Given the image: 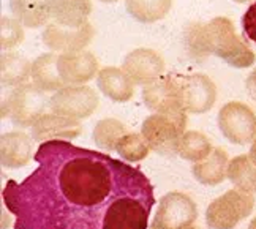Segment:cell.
Returning a JSON list of instances; mask_svg holds the SVG:
<instances>
[{
	"instance_id": "16",
	"label": "cell",
	"mask_w": 256,
	"mask_h": 229,
	"mask_svg": "<svg viewBox=\"0 0 256 229\" xmlns=\"http://www.w3.org/2000/svg\"><path fill=\"white\" fill-rule=\"evenodd\" d=\"M96 87L106 98L116 103H126L134 95V82L122 68L104 66L96 74Z\"/></svg>"
},
{
	"instance_id": "14",
	"label": "cell",
	"mask_w": 256,
	"mask_h": 229,
	"mask_svg": "<svg viewBox=\"0 0 256 229\" xmlns=\"http://www.w3.org/2000/svg\"><path fill=\"white\" fill-rule=\"evenodd\" d=\"M82 133L80 120L58 116L56 112L43 114L30 128V136L36 142L54 141V139H74Z\"/></svg>"
},
{
	"instance_id": "11",
	"label": "cell",
	"mask_w": 256,
	"mask_h": 229,
	"mask_svg": "<svg viewBox=\"0 0 256 229\" xmlns=\"http://www.w3.org/2000/svg\"><path fill=\"white\" fill-rule=\"evenodd\" d=\"M122 70L132 78L134 86L144 87L162 78L164 72V60L154 49L138 48L125 56Z\"/></svg>"
},
{
	"instance_id": "23",
	"label": "cell",
	"mask_w": 256,
	"mask_h": 229,
	"mask_svg": "<svg viewBox=\"0 0 256 229\" xmlns=\"http://www.w3.org/2000/svg\"><path fill=\"white\" fill-rule=\"evenodd\" d=\"M228 180L238 190L254 193L256 192V164L248 155L234 156L228 164Z\"/></svg>"
},
{
	"instance_id": "12",
	"label": "cell",
	"mask_w": 256,
	"mask_h": 229,
	"mask_svg": "<svg viewBox=\"0 0 256 229\" xmlns=\"http://www.w3.org/2000/svg\"><path fill=\"white\" fill-rule=\"evenodd\" d=\"M184 109L188 114H204L216 102V86L208 74L196 73L182 78Z\"/></svg>"
},
{
	"instance_id": "26",
	"label": "cell",
	"mask_w": 256,
	"mask_h": 229,
	"mask_svg": "<svg viewBox=\"0 0 256 229\" xmlns=\"http://www.w3.org/2000/svg\"><path fill=\"white\" fill-rule=\"evenodd\" d=\"M116 152L126 163H138L147 158V155L150 152V147L146 142L141 133L130 132L120 138V141L116 146Z\"/></svg>"
},
{
	"instance_id": "21",
	"label": "cell",
	"mask_w": 256,
	"mask_h": 229,
	"mask_svg": "<svg viewBox=\"0 0 256 229\" xmlns=\"http://www.w3.org/2000/svg\"><path fill=\"white\" fill-rule=\"evenodd\" d=\"M32 78V62L13 51H4L0 56V81L2 87H18Z\"/></svg>"
},
{
	"instance_id": "19",
	"label": "cell",
	"mask_w": 256,
	"mask_h": 229,
	"mask_svg": "<svg viewBox=\"0 0 256 229\" xmlns=\"http://www.w3.org/2000/svg\"><path fill=\"white\" fill-rule=\"evenodd\" d=\"M10 12L26 28L46 27L51 19L49 0H10Z\"/></svg>"
},
{
	"instance_id": "4",
	"label": "cell",
	"mask_w": 256,
	"mask_h": 229,
	"mask_svg": "<svg viewBox=\"0 0 256 229\" xmlns=\"http://www.w3.org/2000/svg\"><path fill=\"white\" fill-rule=\"evenodd\" d=\"M186 126V112L147 116L141 125V134L149 144L150 150L171 156L177 155V147Z\"/></svg>"
},
{
	"instance_id": "1",
	"label": "cell",
	"mask_w": 256,
	"mask_h": 229,
	"mask_svg": "<svg viewBox=\"0 0 256 229\" xmlns=\"http://www.w3.org/2000/svg\"><path fill=\"white\" fill-rule=\"evenodd\" d=\"M34 160L2 193L14 229H147L155 193L138 168L68 139L42 142Z\"/></svg>"
},
{
	"instance_id": "35",
	"label": "cell",
	"mask_w": 256,
	"mask_h": 229,
	"mask_svg": "<svg viewBox=\"0 0 256 229\" xmlns=\"http://www.w3.org/2000/svg\"><path fill=\"white\" fill-rule=\"evenodd\" d=\"M149 229H160V228H155V226H150Z\"/></svg>"
},
{
	"instance_id": "2",
	"label": "cell",
	"mask_w": 256,
	"mask_h": 229,
	"mask_svg": "<svg viewBox=\"0 0 256 229\" xmlns=\"http://www.w3.org/2000/svg\"><path fill=\"white\" fill-rule=\"evenodd\" d=\"M184 44L196 60L216 56L232 68H248L256 60L252 48L238 35L226 16H216L209 22H190L184 30Z\"/></svg>"
},
{
	"instance_id": "25",
	"label": "cell",
	"mask_w": 256,
	"mask_h": 229,
	"mask_svg": "<svg viewBox=\"0 0 256 229\" xmlns=\"http://www.w3.org/2000/svg\"><path fill=\"white\" fill-rule=\"evenodd\" d=\"M126 133L130 132H128L125 124H122L114 117H110V118H102V120H98L95 124L92 139L98 148H102L104 152H112L116 150V146L120 141V138L125 136Z\"/></svg>"
},
{
	"instance_id": "29",
	"label": "cell",
	"mask_w": 256,
	"mask_h": 229,
	"mask_svg": "<svg viewBox=\"0 0 256 229\" xmlns=\"http://www.w3.org/2000/svg\"><path fill=\"white\" fill-rule=\"evenodd\" d=\"M245 87H247L248 95L256 102V68L248 74L247 81H245Z\"/></svg>"
},
{
	"instance_id": "31",
	"label": "cell",
	"mask_w": 256,
	"mask_h": 229,
	"mask_svg": "<svg viewBox=\"0 0 256 229\" xmlns=\"http://www.w3.org/2000/svg\"><path fill=\"white\" fill-rule=\"evenodd\" d=\"M248 229H256V216H254L253 220L250 222V224H248Z\"/></svg>"
},
{
	"instance_id": "6",
	"label": "cell",
	"mask_w": 256,
	"mask_h": 229,
	"mask_svg": "<svg viewBox=\"0 0 256 229\" xmlns=\"http://www.w3.org/2000/svg\"><path fill=\"white\" fill-rule=\"evenodd\" d=\"M100 104V98L95 88L90 86H65L52 94L49 100L51 112L65 116L74 120L88 118Z\"/></svg>"
},
{
	"instance_id": "30",
	"label": "cell",
	"mask_w": 256,
	"mask_h": 229,
	"mask_svg": "<svg viewBox=\"0 0 256 229\" xmlns=\"http://www.w3.org/2000/svg\"><path fill=\"white\" fill-rule=\"evenodd\" d=\"M248 156H250V160L256 164V138H254V141L252 142V147H250V154H248Z\"/></svg>"
},
{
	"instance_id": "33",
	"label": "cell",
	"mask_w": 256,
	"mask_h": 229,
	"mask_svg": "<svg viewBox=\"0 0 256 229\" xmlns=\"http://www.w3.org/2000/svg\"><path fill=\"white\" fill-rule=\"evenodd\" d=\"M234 2H238V4H247V2H252V0H234Z\"/></svg>"
},
{
	"instance_id": "15",
	"label": "cell",
	"mask_w": 256,
	"mask_h": 229,
	"mask_svg": "<svg viewBox=\"0 0 256 229\" xmlns=\"http://www.w3.org/2000/svg\"><path fill=\"white\" fill-rule=\"evenodd\" d=\"M32 136L22 130L4 133L0 138V163L4 169H19L34 158Z\"/></svg>"
},
{
	"instance_id": "3",
	"label": "cell",
	"mask_w": 256,
	"mask_h": 229,
	"mask_svg": "<svg viewBox=\"0 0 256 229\" xmlns=\"http://www.w3.org/2000/svg\"><path fill=\"white\" fill-rule=\"evenodd\" d=\"M46 92L32 84H22L12 87V90L2 92V118L8 117L18 128H32V125L46 114L49 108Z\"/></svg>"
},
{
	"instance_id": "22",
	"label": "cell",
	"mask_w": 256,
	"mask_h": 229,
	"mask_svg": "<svg viewBox=\"0 0 256 229\" xmlns=\"http://www.w3.org/2000/svg\"><path fill=\"white\" fill-rule=\"evenodd\" d=\"M172 0H125V8L134 21L142 24L158 22L168 16Z\"/></svg>"
},
{
	"instance_id": "27",
	"label": "cell",
	"mask_w": 256,
	"mask_h": 229,
	"mask_svg": "<svg viewBox=\"0 0 256 229\" xmlns=\"http://www.w3.org/2000/svg\"><path fill=\"white\" fill-rule=\"evenodd\" d=\"M24 42V26L13 16L0 18V48L2 51H12Z\"/></svg>"
},
{
	"instance_id": "13",
	"label": "cell",
	"mask_w": 256,
	"mask_h": 229,
	"mask_svg": "<svg viewBox=\"0 0 256 229\" xmlns=\"http://www.w3.org/2000/svg\"><path fill=\"white\" fill-rule=\"evenodd\" d=\"M98 60L88 51L58 54L57 68L65 86H82L98 74Z\"/></svg>"
},
{
	"instance_id": "8",
	"label": "cell",
	"mask_w": 256,
	"mask_h": 229,
	"mask_svg": "<svg viewBox=\"0 0 256 229\" xmlns=\"http://www.w3.org/2000/svg\"><path fill=\"white\" fill-rule=\"evenodd\" d=\"M198 218V207L194 201L182 192H170L162 196L152 226L160 229H185L193 226Z\"/></svg>"
},
{
	"instance_id": "7",
	"label": "cell",
	"mask_w": 256,
	"mask_h": 229,
	"mask_svg": "<svg viewBox=\"0 0 256 229\" xmlns=\"http://www.w3.org/2000/svg\"><path fill=\"white\" fill-rule=\"evenodd\" d=\"M218 128L222 134L236 146L253 142L256 138V114L240 102H230L218 111Z\"/></svg>"
},
{
	"instance_id": "24",
	"label": "cell",
	"mask_w": 256,
	"mask_h": 229,
	"mask_svg": "<svg viewBox=\"0 0 256 229\" xmlns=\"http://www.w3.org/2000/svg\"><path fill=\"white\" fill-rule=\"evenodd\" d=\"M214 147L209 141V138L202 134L201 132H185L179 141V147H177V155L186 162L198 163L202 162L204 158H208Z\"/></svg>"
},
{
	"instance_id": "10",
	"label": "cell",
	"mask_w": 256,
	"mask_h": 229,
	"mask_svg": "<svg viewBox=\"0 0 256 229\" xmlns=\"http://www.w3.org/2000/svg\"><path fill=\"white\" fill-rule=\"evenodd\" d=\"M95 36V28L90 22L82 27H65L57 22H49L42 34L43 44L52 52H80L92 43Z\"/></svg>"
},
{
	"instance_id": "20",
	"label": "cell",
	"mask_w": 256,
	"mask_h": 229,
	"mask_svg": "<svg viewBox=\"0 0 256 229\" xmlns=\"http://www.w3.org/2000/svg\"><path fill=\"white\" fill-rule=\"evenodd\" d=\"M57 58L58 54L56 52H46L38 56L32 62V82L40 87L42 90L48 92H57L62 87H65V82L62 81L57 68Z\"/></svg>"
},
{
	"instance_id": "18",
	"label": "cell",
	"mask_w": 256,
	"mask_h": 229,
	"mask_svg": "<svg viewBox=\"0 0 256 229\" xmlns=\"http://www.w3.org/2000/svg\"><path fill=\"white\" fill-rule=\"evenodd\" d=\"M228 154L223 148L216 147L208 158L192 166V174L200 184L215 186L222 184L224 178H228Z\"/></svg>"
},
{
	"instance_id": "34",
	"label": "cell",
	"mask_w": 256,
	"mask_h": 229,
	"mask_svg": "<svg viewBox=\"0 0 256 229\" xmlns=\"http://www.w3.org/2000/svg\"><path fill=\"white\" fill-rule=\"evenodd\" d=\"M185 229H198V228H194V226H188V228H185Z\"/></svg>"
},
{
	"instance_id": "9",
	"label": "cell",
	"mask_w": 256,
	"mask_h": 229,
	"mask_svg": "<svg viewBox=\"0 0 256 229\" xmlns=\"http://www.w3.org/2000/svg\"><path fill=\"white\" fill-rule=\"evenodd\" d=\"M142 102L156 114H174L185 111L182 98V78L162 76L142 87Z\"/></svg>"
},
{
	"instance_id": "17",
	"label": "cell",
	"mask_w": 256,
	"mask_h": 229,
	"mask_svg": "<svg viewBox=\"0 0 256 229\" xmlns=\"http://www.w3.org/2000/svg\"><path fill=\"white\" fill-rule=\"evenodd\" d=\"M51 19L65 27H82L92 13V0H49Z\"/></svg>"
},
{
	"instance_id": "28",
	"label": "cell",
	"mask_w": 256,
	"mask_h": 229,
	"mask_svg": "<svg viewBox=\"0 0 256 229\" xmlns=\"http://www.w3.org/2000/svg\"><path fill=\"white\" fill-rule=\"evenodd\" d=\"M242 35L248 43H253L256 46V0L248 5L242 16Z\"/></svg>"
},
{
	"instance_id": "5",
	"label": "cell",
	"mask_w": 256,
	"mask_h": 229,
	"mask_svg": "<svg viewBox=\"0 0 256 229\" xmlns=\"http://www.w3.org/2000/svg\"><path fill=\"white\" fill-rule=\"evenodd\" d=\"M254 208L252 193L234 188L218 196L206 208V224L209 229H234Z\"/></svg>"
},
{
	"instance_id": "32",
	"label": "cell",
	"mask_w": 256,
	"mask_h": 229,
	"mask_svg": "<svg viewBox=\"0 0 256 229\" xmlns=\"http://www.w3.org/2000/svg\"><path fill=\"white\" fill-rule=\"evenodd\" d=\"M98 2H102V4H116V2H119V0H98Z\"/></svg>"
}]
</instances>
